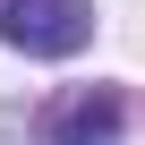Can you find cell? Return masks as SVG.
Masks as SVG:
<instances>
[{
    "mask_svg": "<svg viewBox=\"0 0 145 145\" xmlns=\"http://www.w3.org/2000/svg\"><path fill=\"white\" fill-rule=\"evenodd\" d=\"M0 43L26 60H68L94 43V0H0Z\"/></svg>",
    "mask_w": 145,
    "mask_h": 145,
    "instance_id": "obj_1",
    "label": "cell"
},
{
    "mask_svg": "<svg viewBox=\"0 0 145 145\" xmlns=\"http://www.w3.org/2000/svg\"><path fill=\"white\" fill-rule=\"evenodd\" d=\"M51 137H60V145H120V94H111V86L77 94V103L51 120Z\"/></svg>",
    "mask_w": 145,
    "mask_h": 145,
    "instance_id": "obj_2",
    "label": "cell"
}]
</instances>
